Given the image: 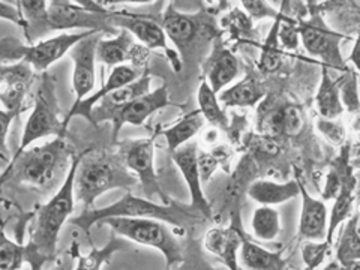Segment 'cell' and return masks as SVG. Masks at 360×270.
I'll return each instance as SVG.
<instances>
[{
	"instance_id": "obj_1",
	"label": "cell",
	"mask_w": 360,
	"mask_h": 270,
	"mask_svg": "<svg viewBox=\"0 0 360 270\" xmlns=\"http://www.w3.org/2000/svg\"><path fill=\"white\" fill-rule=\"evenodd\" d=\"M77 165L78 158L72 161L71 170L58 194L49 202L38 206L33 213L29 242L25 246V262L32 266V270H41L45 263L56 260L60 230L74 212V177Z\"/></svg>"
},
{
	"instance_id": "obj_2",
	"label": "cell",
	"mask_w": 360,
	"mask_h": 270,
	"mask_svg": "<svg viewBox=\"0 0 360 270\" xmlns=\"http://www.w3.org/2000/svg\"><path fill=\"white\" fill-rule=\"evenodd\" d=\"M110 218H148L173 224L179 229H184L188 224L202 221V217H200L198 213L191 207H180L173 201L170 205H161V202H153L146 198H137L131 193H127L119 201L112 202L108 207L84 209L80 217L72 219V224L83 229L89 236L90 229H92L95 224H103L105 219Z\"/></svg>"
},
{
	"instance_id": "obj_3",
	"label": "cell",
	"mask_w": 360,
	"mask_h": 270,
	"mask_svg": "<svg viewBox=\"0 0 360 270\" xmlns=\"http://www.w3.org/2000/svg\"><path fill=\"white\" fill-rule=\"evenodd\" d=\"M137 179L123 167L116 156L105 152L89 150L78 156V165L74 177V200L92 209L95 200L107 191L135 185Z\"/></svg>"
},
{
	"instance_id": "obj_4",
	"label": "cell",
	"mask_w": 360,
	"mask_h": 270,
	"mask_svg": "<svg viewBox=\"0 0 360 270\" xmlns=\"http://www.w3.org/2000/svg\"><path fill=\"white\" fill-rule=\"evenodd\" d=\"M66 156L68 148L65 137H56L47 144L14 156L8 170L0 177V182H5L11 177L20 184L44 186L60 170Z\"/></svg>"
},
{
	"instance_id": "obj_5",
	"label": "cell",
	"mask_w": 360,
	"mask_h": 270,
	"mask_svg": "<svg viewBox=\"0 0 360 270\" xmlns=\"http://www.w3.org/2000/svg\"><path fill=\"white\" fill-rule=\"evenodd\" d=\"M103 224L110 225L112 233L131 242L155 248L167 262V270L184 262V251L174 233L165 224L148 218H110Z\"/></svg>"
},
{
	"instance_id": "obj_6",
	"label": "cell",
	"mask_w": 360,
	"mask_h": 270,
	"mask_svg": "<svg viewBox=\"0 0 360 270\" xmlns=\"http://www.w3.org/2000/svg\"><path fill=\"white\" fill-rule=\"evenodd\" d=\"M59 104L58 96H56L54 82L53 78L47 74L41 77L39 89L35 98V108H33L32 115L26 122L25 132H22V139L20 143V148L17 155L25 152L29 146L44 137H63L65 127L63 122L59 120Z\"/></svg>"
},
{
	"instance_id": "obj_7",
	"label": "cell",
	"mask_w": 360,
	"mask_h": 270,
	"mask_svg": "<svg viewBox=\"0 0 360 270\" xmlns=\"http://www.w3.org/2000/svg\"><path fill=\"white\" fill-rule=\"evenodd\" d=\"M123 155H125V165L128 170L140 179L146 200L152 201L153 197H158L162 201V205H170L172 200L161 189L155 173V139L127 141L123 144Z\"/></svg>"
},
{
	"instance_id": "obj_8",
	"label": "cell",
	"mask_w": 360,
	"mask_h": 270,
	"mask_svg": "<svg viewBox=\"0 0 360 270\" xmlns=\"http://www.w3.org/2000/svg\"><path fill=\"white\" fill-rule=\"evenodd\" d=\"M108 22L112 29L120 27L123 30L129 32L132 37L137 38L144 45V47L162 49L168 56V60L172 62L173 70L176 72L182 70V62H180V58L176 54V51H173L170 47H168L167 37L160 21L146 15L128 14V13H111L108 17Z\"/></svg>"
},
{
	"instance_id": "obj_9",
	"label": "cell",
	"mask_w": 360,
	"mask_h": 270,
	"mask_svg": "<svg viewBox=\"0 0 360 270\" xmlns=\"http://www.w3.org/2000/svg\"><path fill=\"white\" fill-rule=\"evenodd\" d=\"M297 29L303 47L309 54L321 58L326 63L324 66H333L342 71L345 70L340 50V41L344 38L342 35L326 27L320 17H314L309 21L299 20Z\"/></svg>"
},
{
	"instance_id": "obj_10",
	"label": "cell",
	"mask_w": 360,
	"mask_h": 270,
	"mask_svg": "<svg viewBox=\"0 0 360 270\" xmlns=\"http://www.w3.org/2000/svg\"><path fill=\"white\" fill-rule=\"evenodd\" d=\"M111 14V13H110ZM108 13L77 6L71 2H59L54 0L47 6V15L51 30L66 29H87V32H115L108 22Z\"/></svg>"
},
{
	"instance_id": "obj_11",
	"label": "cell",
	"mask_w": 360,
	"mask_h": 270,
	"mask_svg": "<svg viewBox=\"0 0 360 270\" xmlns=\"http://www.w3.org/2000/svg\"><path fill=\"white\" fill-rule=\"evenodd\" d=\"M103 33L94 32L89 37L77 42L70 50L71 59L74 60L72 86L75 92V103H82L84 96L92 92L95 87V62L96 47Z\"/></svg>"
},
{
	"instance_id": "obj_12",
	"label": "cell",
	"mask_w": 360,
	"mask_h": 270,
	"mask_svg": "<svg viewBox=\"0 0 360 270\" xmlns=\"http://www.w3.org/2000/svg\"><path fill=\"white\" fill-rule=\"evenodd\" d=\"M90 33L94 32H80V33H62V35L45 39L38 44H33L30 47H25L21 54V62L29 65L37 71H45L54 62L62 59L66 53L74 47L77 42H80Z\"/></svg>"
},
{
	"instance_id": "obj_13",
	"label": "cell",
	"mask_w": 360,
	"mask_h": 270,
	"mask_svg": "<svg viewBox=\"0 0 360 270\" xmlns=\"http://www.w3.org/2000/svg\"><path fill=\"white\" fill-rule=\"evenodd\" d=\"M172 105L170 98H168V87L162 84L153 92L139 96L137 99L131 101L123 108H120L111 119L112 123V137L117 139V135L123 125H132V127H141L149 116H152L155 111L161 110L164 107Z\"/></svg>"
},
{
	"instance_id": "obj_14",
	"label": "cell",
	"mask_w": 360,
	"mask_h": 270,
	"mask_svg": "<svg viewBox=\"0 0 360 270\" xmlns=\"http://www.w3.org/2000/svg\"><path fill=\"white\" fill-rule=\"evenodd\" d=\"M173 161L179 167V170L182 172L185 182L188 185L191 198V209L197 212L202 219H209L212 217V210L209 202L205 197L201 188V176L198 170V152L195 143H186L182 148H179L174 153H172Z\"/></svg>"
},
{
	"instance_id": "obj_15",
	"label": "cell",
	"mask_w": 360,
	"mask_h": 270,
	"mask_svg": "<svg viewBox=\"0 0 360 270\" xmlns=\"http://www.w3.org/2000/svg\"><path fill=\"white\" fill-rule=\"evenodd\" d=\"M295 172L299 184V195L302 198L299 239L309 242H323L326 239V233H328V207H326L324 201L309 195L305 185L300 180L297 168H295Z\"/></svg>"
},
{
	"instance_id": "obj_16",
	"label": "cell",
	"mask_w": 360,
	"mask_h": 270,
	"mask_svg": "<svg viewBox=\"0 0 360 270\" xmlns=\"http://www.w3.org/2000/svg\"><path fill=\"white\" fill-rule=\"evenodd\" d=\"M150 82H152L150 75L146 72L141 77H139L135 82L123 86V87L115 90V92H111L110 95L104 96L99 101L101 105L94 107L92 115H90V122H92L94 125H96V123H99V122L111 120L112 116H115L120 108L129 104L131 101L137 99L139 96H143L146 94H149L150 92Z\"/></svg>"
},
{
	"instance_id": "obj_17",
	"label": "cell",
	"mask_w": 360,
	"mask_h": 270,
	"mask_svg": "<svg viewBox=\"0 0 360 270\" xmlns=\"http://www.w3.org/2000/svg\"><path fill=\"white\" fill-rule=\"evenodd\" d=\"M302 128V117L295 105H274L272 103L262 104L258 111V129L263 134L274 135H296Z\"/></svg>"
},
{
	"instance_id": "obj_18",
	"label": "cell",
	"mask_w": 360,
	"mask_h": 270,
	"mask_svg": "<svg viewBox=\"0 0 360 270\" xmlns=\"http://www.w3.org/2000/svg\"><path fill=\"white\" fill-rule=\"evenodd\" d=\"M148 58L144 49L135 45L129 32L122 30L115 39H101L96 47V60L107 66H119L128 60L139 65Z\"/></svg>"
},
{
	"instance_id": "obj_19",
	"label": "cell",
	"mask_w": 360,
	"mask_h": 270,
	"mask_svg": "<svg viewBox=\"0 0 360 270\" xmlns=\"http://www.w3.org/2000/svg\"><path fill=\"white\" fill-rule=\"evenodd\" d=\"M30 78V66L22 62L0 70V101L4 103L6 111L20 112Z\"/></svg>"
},
{
	"instance_id": "obj_20",
	"label": "cell",
	"mask_w": 360,
	"mask_h": 270,
	"mask_svg": "<svg viewBox=\"0 0 360 270\" xmlns=\"http://www.w3.org/2000/svg\"><path fill=\"white\" fill-rule=\"evenodd\" d=\"M137 78H139V72H137V70H135V68H131V66H127V65H119L116 68H112L108 80L103 86V89L98 90L96 94L90 95L89 98L83 99L82 103L74 104V107L70 111V115H68L63 120L65 129L68 127V123H70V120L74 116H83V117L90 120V115H92V110L96 105V103H99L101 99H103L107 95H110L111 92H115V90L135 82Z\"/></svg>"
},
{
	"instance_id": "obj_21",
	"label": "cell",
	"mask_w": 360,
	"mask_h": 270,
	"mask_svg": "<svg viewBox=\"0 0 360 270\" xmlns=\"http://www.w3.org/2000/svg\"><path fill=\"white\" fill-rule=\"evenodd\" d=\"M243 231L236 229H212L207 231L202 245L206 250L217 255L229 267V270H239V250L242 245Z\"/></svg>"
},
{
	"instance_id": "obj_22",
	"label": "cell",
	"mask_w": 360,
	"mask_h": 270,
	"mask_svg": "<svg viewBox=\"0 0 360 270\" xmlns=\"http://www.w3.org/2000/svg\"><path fill=\"white\" fill-rule=\"evenodd\" d=\"M161 26L164 29L165 37L174 42L176 47L182 51V54H186L200 32V21L197 15L179 13L172 5L167 8L161 20Z\"/></svg>"
},
{
	"instance_id": "obj_23",
	"label": "cell",
	"mask_w": 360,
	"mask_h": 270,
	"mask_svg": "<svg viewBox=\"0 0 360 270\" xmlns=\"http://www.w3.org/2000/svg\"><path fill=\"white\" fill-rule=\"evenodd\" d=\"M354 191H356V177L352 173V168L347 167L345 174H342L341 189L335 197L333 207L330 210V217L328 219V233H326L324 242H328L329 245H333L335 231L338 227H340L341 222L347 221L354 213L353 210L354 200H356Z\"/></svg>"
},
{
	"instance_id": "obj_24",
	"label": "cell",
	"mask_w": 360,
	"mask_h": 270,
	"mask_svg": "<svg viewBox=\"0 0 360 270\" xmlns=\"http://www.w3.org/2000/svg\"><path fill=\"white\" fill-rule=\"evenodd\" d=\"M239 75V63L234 54L227 49L219 47L212 56L207 68V84L213 94H219L221 90L231 83Z\"/></svg>"
},
{
	"instance_id": "obj_25",
	"label": "cell",
	"mask_w": 360,
	"mask_h": 270,
	"mask_svg": "<svg viewBox=\"0 0 360 270\" xmlns=\"http://www.w3.org/2000/svg\"><path fill=\"white\" fill-rule=\"evenodd\" d=\"M240 267L245 270H284L285 260L283 258V250L270 252L260 245H257L242 236L240 245Z\"/></svg>"
},
{
	"instance_id": "obj_26",
	"label": "cell",
	"mask_w": 360,
	"mask_h": 270,
	"mask_svg": "<svg viewBox=\"0 0 360 270\" xmlns=\"http://www.w3.org/2000/svg\"><path fill=\"white\" fill-rule=\"evenodd\" d=\"M299 195V184L297 180H290L285 184L270 182V180H257L250 189L248 197L260 202L262 206H275L292 200Z\"/></svg>"
},
{
	"instance_id": "obj_27",
	"label": "cell",
	"mask_w": 360,
	"mask_h": 270,
	"mask_svg": "<svg viewBox=\"0 0 360 270\" xmlns=\"http://www.w3.org/2000/svg\"><path fill=\"white\" fill-rule=\"evenodd\" d=\"M20 5V15L22 20V27L27 30V41L33 45L37 39L53 32L49 22L47 6L49 4L44 0H26V2H17Z\"/></svg>"
},
{
	"instance_id": "obj_28",
	"label": "cell",
	"mask_w": 360,
	"mask_h": 270,
	"mask_svg": "<svg viewBox=\"0 0 360 270\" xmlns=\"http://www.w3.org/2000/svg\"><path fill=\"white\" fill-rule=\"evenodd\" d=\"M336 262L347 269L360 267V238H359V213L354 212L347 219L336 248Z\"/></svg>"
},
{
	"instance_id": "obj_29",
	"label": "cell",
	"mask_w": 360,
	"mask_h": 270,
	"mask_svg": "<svg viewBox=\"0 0 360 270\" xmlns=\"http://www.w3.org/2000/svg\"><path fill=\"white\" fill-rule=\"evenodd\" d=\"M264 96V89L257 78L248 75L242 82L234 84L233 87L224 90L217 96L219 103L225 107H254Z\"/></svg>"
},
{
	"instance_id": "obj_30",
	"label": "cell",
	"mask_w": 360,
	"mask_h": 270,
	"mask_svg": "<svg viewBox=\"0 0 360 270\" xmlns=\"http://www.w3.org/2000/svg\"><path fill=\"white\" fill-rule=\"evenodd\" d=\"M340 86L341 82H333L328 66H323L321 83L317 96H315V104H317V110L323 119H336L342 115L344 107L341 103Z\"/></svg>"
},
{
	"instance_id": "obj_31",
	"label": "cell",
	"mask_w": 360,
	"mask_h": 270,
	"mask_svg": "<svg viewBox=\"0 0 360 270\" xmlns=\"http://www.w3.org/2000/svg\"><path fill=\"white\" fill-rule=\"evenodd\" d=\"M202 123H205V119H202L201 112L197 110L194 112H191V115H186L182 120L177 122L174 127L161 131V134L167 140V148L170 155L174 153L179 148H182L184 144L189 143V140L201 129Z\"/></svg>"
},
{
	"instance_id": "obj_32",
	"label": "cell",
	"mask_w": 360,
	"mask_h": 270,
	"mask_svg": "<svg viewBox=\"0 0 360 270\" xmlns=\"http://www.w3.org/2000/svg\"><path fill=\"white\" fill-rule=\"evenodd\" d=\"M122 250V242L117 239V234L112 233L108 243L103 248H92L87 255L78 252V246L74 245L72 251L77 254V264L74 270H101L105 263H110L111 257Z\"/></svg>"
},
{
	"instance_id": "obj_33",
	"label": "cell",
	"mask_w": 360,
	"mask_h": 270,
	"mask_svg": "<svg viewBox=\"0 0 360 270\" xmlns=\"http://www.w3.org/2000/svg\"><path fill=\"white\" fill-rule=\"evenodd\" d=\"M251 229L257 239L263 242L275 240L281 231L279 212L272 206H262L255 209L251 219Z\"/></svg>"
},
{
	"instance_id": "obj_34",
	"label": "cell",
	"mask_w": 360,
	"mask_h": 270,
	"mask_svg": "<svg viewBox=\"0 0 360 270\" xmlns=\"http://www.w3.org/2000/svg\"><path fill=\"white\" fill-rule=\"evenodd\" d=\"M198 104L202 119H206L212 125L225 128L229 125V119L222 111L217 94L212 92V89L206 82H202L198 89Z\"/></svg>"
},
{
	"instance_id": "obj_35",
	"label": "cell",
	"mask_w": 360,
	"mask_h": 270,
	"mask_svg": "<svg viewBox=\"0 0 360 270\" xmlns=\"http://www.w3.org/2000/svg\"><path fill=\"white\" fill-rule=\"evenodd\" d=\"M281 18H283V13H279V17L276 18L275 25L272 26V30H270L264 42L260 63H258L263 72H274L281 65V51H279V41H278V29H279Z\"/></svg>"
},
{
	"instance_id": "obj_36",
	"label": "cell",
	"mask_w": 360,
	"mask_h": 270,
	"mask_svg": "<svg viewBox=\"0 0 360 270\" xmlns=\"http://www.w3.org/2000/svg\"><path fill=\"white\" fill-rule=\"evenodd\" d=\"M25 263V246L6 238L0 229V270H18Z\"/></svg>"
},
{
	"instance_id": "obj_37",
	"label": "cell",
	"mask_w": 360,
	"mask_h": 270,
	"mask_svg": "<svg viewBox=\"0 0 360 270\" xmlns=\"http://www.w3.org/2000/svg\"><path fill=\"white\" fill-rule=\"evenodd\" d=\"M330 246L328 242H305L302 245V258L305 263V270H315L324 262V257L329 254Z\"/></svg>"
},
{
	"instance_id": "obj_38",
	"label": "cell",
	"mask_w": 360,
	"mask_h": 270,
	"mask_svg": "<svg viewBox=\"0 0 360 270\" xmlns=\"http://www.w3.org/2000/svg\"><path fill=\"white\" fill-rule=\"evenodd\" d=\"M278 41L288 51L296 50L299 47L300 37H299L297 22L295 21V18L285 17L283 14V18H281L279 29H278Z\"/></svg>"
},
{
	"instance_id": "obj_39",
	"label": "cell",
	"mask_w": 360,
	"mask_h": 270,
	"mask_svg": "<svg viewBox=\"0 0 360 270\" xmlns=\"http://www.w3.org/2000/svg\"><path fill=\"white\" fill-rule=\"evenodd\" d=\"M340 95H341V103L342 107L348 111L354 112L357 115L359 112V94H357V74L348 71V78L345 83L340 87Z\"/></svg>"
},
{
	"instance_id": "obj_40",
	"label": "cell",
	"mask_w": 360,
	"mask_h": 270,
	"mask_svg": "<svg viewBox=\"0 0 360 270\" xmlns=\"http://www.w3.org/2000/svg\"><path fill=\"white\" fill-rule=\"evenodd\" d=\"M319 131L323 134V137L330 141L332 144H341L344 143L345 139V129L342 127L341 122H338L336 119H323L320 117L317 122Z\"/></svg>"
},
{
	"instance_id": "obj_41",
	"label": "cell",
	"mask_w": 360,
	"mask_h": 270,
	"mask_svg": "<svg viewBox=\"0 0 360 270\" xmlns=\"http://www.w3.org/2000/svg\"><path fill=\"white\" fill-rule=\"evenodd\" d=\"M245 11L248 13V15H250L251 18H255V20H260V18H278L279 17V13L278 11H275L272 6H269V4L266 2H257V0H243L242 2Z\"/></svg>"
},
{
	"instance_id": "obj_42",
	"label": "cell",
	"mask_w": 360,
	"mask_h": 270,
	"mask_svg": "<svg viewBox=\"0 0 360 270\" xmlns=\"http://www.w3.org/2000/svg\"><path fill=\"white\" fill-rule=\"evenodd\" d=\"M17 112L0 110V160L8 161V148H6V135L9 131V125Z\"/></svg>"
},
{
	"instance_id": "obj_43",
	"label": "cell",
	"mask_w": 360,
	"mask_h": 270,
	"mask_svg": "<svg viewBox=\"0 0 360 270\" xmlns=\"http://www.w3.org/2000/svg\"><path fill=\"white\" fill-rule=\"evenodd\" d=\"M341 184H342V174L335 172V168H332V170L328 174V179H326V186H324L323 198L324 200L335 198L338 195V193H340Z\"/></svg>"
},
{
	"instance_id": "obj_44",
	"label": "cell",
	"mask_w": 360,
	"mask_h": 270,
	"mask_svg": "<svg viewBox=\"0 0 360 270\" xmlns=\"http://www.w3.org/2000/svg\"><path fill=\"white\" fill-rule=\"evenodd\" d=\"M0 18H5V20H9L15 22V25H20L22 26V20H21V15H20V11L14 6H11L5 2H0Z\"/></svg>"
},
{
	"instance_id": "obj_45",
	"label": "cell",
	"mask_w": 360,
	"mask_h": 270,
	"mask_svg": "<svg viewBox=\"0 0 360 270\" xmlns=\"http://www.w3.org/2000/svg\"><path fill=\"white\" fill-rule=\"evenodd\" d=\"M50 270H74V258L65 255L58 262V264Z\"/></svg>"
},
{
	"instance_id": "obj_46",
	"label": "cell",
	"mask_w": 360,
	"mask_h": 270,
	"mask_svg": "<svg viewBox=\"0 0 360 270\" xmlns=\"http://www.w3.org/2000/svg\"><path fill=\"white\" fill-rule=\"evenodd\" d=\"M323 270H360V267H356V269H347L344 266H341L338 262H332L329 263L328 266H326Z\"/></svg>"
},
{
	"instance_id": "obj_47",
	"label": "cell",
	"mask_w": 360,
	"mask_h": 270,
	"mask_svg": "<svg viewBox=\"0 0 360 270\" xmlns=\"http://www.w3.org/2000/svg\"><path fill=\"white\" fill-rule=\"evenodd\" d=\"M239 270H245V269H243V267H240V266H239Z\"/></svg>"
}]
</instances>
